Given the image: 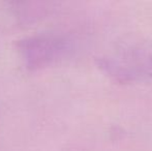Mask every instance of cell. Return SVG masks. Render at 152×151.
I'll use <instances>...</instances> for the list:
<instances>
[{
    "label": "cell",
    "mask_w": 152,
    "mask_h": 151,
    "mask_svg": "<svg viewBox=\"0 0 152 151\" xmlns=\"http://www.w3.org/2000/svg\"><path fill=\"white\" fill-rule=\"evenodd\" d=\"M98 67L120 83L152 79V42H137L121 47L115 56L100 57Z\"/></svg>",
    "instance_id": "6da1fadb"
},
{
    "label": "cell",
    "mask_w": 152,
    "mask_h": 151,
    "mask_svg": "<svg viewBox=\"0 0 152 151\" xmlns=\"http://www.w3.org/2000/svg\"><path fill=\"white\" fill-rule=\"evenodd\" d=\"M67 48V40L54 33L35 34L18 42L21 56L29 69H38L51 64L64 55Z\"/></svg>",
    "instance_id": "7a4b0ae2"
}]
</instances>
